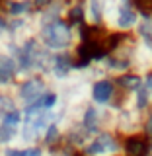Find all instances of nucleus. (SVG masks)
I'll return each mask as SVG.
<instances>
[{
  "label": "nucleus",
  "mask_w": 152,
  "mask_h": 156,
  "mask_svg": "<svg viewBox=\"0 0 152 156\" xmlns=\"http://www.w3.org/2000/svg\"><path fill=\"white\" fill-rule=\"evenodd\" d=\"M47 90H51V84L45 76H39V74H33V76H23L16 82V86L12 88V96L16 98L18 105H31L33 101H37L39 98L45 94Z\"/></svg>",
  "instance_id": "obj_2"
},
{
  "label": "nucleus",
  "mask_w": 152,
  "mask_h": 156,
  "mask_svg": "<svg viewBox=\"0 0 152 156\" xmlns=\"http://www.w3.org/2000/svg\"><path fill=\"white\" fill-rule=\"evenodd\" d=\"M19 80V68L12 55L0 51V90H12Z\"/></svg>",
  "instance_id": "obj_5"
},
{
  "label": "nucleus",
  "mask_w": 152,
  "mask_h": 156,
  "mask_svg": "<svg viewBox=\"0 0 152 156\" xmlns=\"http://www.w3.org/2000/svg\"><path fill=\"white\" fill-rule=\"evenodd\" d=\"M117 82L111 76H104L100 80H94L90 86V100L94 101V105L97 107H105L111 105L117 98Z\"/></svg>",
  "instance_id": "obj_3"
},
{
  "label": "nucleus",
  "mask_w": 152,
  "mask_h": 156,
  "mask_svg": "<svg viewBox=\"0 0 152 156\" xmlns=\"http://www.w3.org/2000/svg\"><path fill=\"white\" fill-rule=\"evenodd\" d=\"M119 143L111 133H97L84 144L86 156H111L119 152Z\"/></svg>",
  "instance_id": "obj_4"
},
{
  "label": "nucleus",
  "mask_w": 152,
  "mask_h": 156,
  "mask_svg": "<svg viewBox=\"0 0 152 156\" xmlns=\"http://www.w3.org/2000/svg\"><path fill=\"white\" fill-rule=\"evenodd\" d=\"M35 37L49 53H74L78 29L66 18H39L35 14Z\"/></svg>",
  "instance_id": "obj_1"
}]
</instances>
